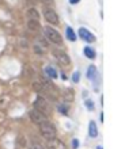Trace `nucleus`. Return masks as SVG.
<instances>
[{
	"mask_svg": "<svg viewBox=\"0 0 140 149\" xmlns=\"http://www.w3.org/2000/svg\"><path fill=\"white\" fill-rule=\"evenodd\" d=\"M67 38L70 41H76V34L71 27H67Z\"/></svg>",
	"mask_w": 140,
	"mask_h": 149,
	"instance_id": "15",
	"label": "nucleus"
},
{
	"mask_svg": "<svg viewBox=\"0 0 140 149\" xmlns=\"http://www.w3.org/2000/svg\"><path fill=\"white\" fill-rule=\"evenodd\" d=\"M79 76H80V73H79V72H75L74 76H72V80H74L75 83H78L79 81Z\"/></svg>",
	"mask_w": 140,
	"mask_h": 149,
	"instance_id": "18",
	"label": "nucleus"
},
{
	"mask_svg": "<svg viewBox=\"0 0 140 149\" xmlns=\"http://www.w3.org/2000/svg\"><path fill=\"white\" fill-rule=\"evenodd\" d=\"M39 132L42 134V137L46 140H52L56 137V127L48 121L39 123Z\"/></svg>",
	"mask_w": 140,
	"mask_h": 149,
	"instance_id": "2",
	"label": "nucleus"
},
{
	"mask_svg": "<svg viewBox=\"0 0 140 149\" xmlns=\"http://www.w3.org/2000/svg\"><path fill=\"white\" fill-rule=\"evenodd\" d=\"M53 54H55L56 60L58 61V64H61V65H70L71 64V60H70V56L67 54L63 50H58V49H55L53 50Z\"/></svg>",
	"mask_w": 140,
	"mask_h": 149,
	"instance_id": "4",
	"label": "nucleus"
},
{
	"mask_svg": "<svg viewBox=\"0 0 140 149\" xmlns=\"http://www.w3.org/2000/svg\"><path fill=\"white\" fill-rule=\"evenodd\" d=\"M44 31H45V37H46L52 43H55V45H63V38H61V36L58 34L57 30L52 29L51 26H46V27L44 29Z\"/></svg>",
	"mask_w": 140,
	"mask_h": 149,
	"instance_id": "3",
	"label": "nucleus"
},
{
	"mask_svg": "<svg viewBox=\"0 0 140 149\" xmlns=\"http://www.w3.org/2000/svg\"><path fill=\"white\" fill-rule=\"evenodd\" d=\"M58 111H60V113H63V114H67V113H68V107L64 106V104H60V106H58Z\"/></svg>",
	"mask_w": 140,
	"mask_h": 149,
	"instance_id": "17",
	"label": "nucleus"
},
{
	"mask_svg": "<svg viewBox=\"0 0 140 149\" xmlns=\"http://www.w3.org/2000/svg\"><path fill=\"white\" fill-rule=\"evenodd\" d=\"M48 149H67V145L61 140L55 137L52 140H48Z\"/></svg>",
	"mask_w": 140,
	"mask_h": 149,
	"instance_id": "7",
	"label": "nucleus"
},
{
	"mask_svg": "<svg viewBox=\"0 0 140 149\" xmlns=\"http://www.w3.org/2000/svg\"><path fill=\"white\" fill-rule=\"evenodd\" d=\"M79 36L82 37V39H86L87 42H95V37H94L87 29H83V27L79 29Z\"/></svg>",
	"mask_w": 140,
	"mask_h": 149,
	"instance_id": "8",
	"label": "nucleus"
},
{
	"mask_svg": "<svg viewBox=\"0 0 140 149\" xmlns=\"http://www.w3.org/2000/svg\"><path fill=\"white\" fill-rule=\"evenodd\" d=\"M30 118H31V121L34 122V123H37V125H39V123L48 121L46 115H44L42 113H39V111L35 110V109H33V110L30 111Z\"/></svg>",
	"mask_w": 140,
	"mask_h": 149,
	"instance_id": "6",
	"label": "nucleus"
},
{
	"mask_svg": "<svg viewBox=\"0 0 140 149\" xmlns=\"http://www.w3.org/2000/svg\"><path fill=\"white\" fill-rule=\"evenodd\" d=\"M79 1H80V0H70V3H71V4H78Z\"/></svg>",
	"mask_w": 140,
	"mask_h": 149,
	"instance_id": "20",
	"label": "nucleus"
},
{
	"mask_svg": "<svg viewBox=\"0 0 140 149\" xmlns=\"http://www.w3.org/2000/svg\"><path fill=\"white\" fill-rule=\"evenodd\" d=\"M89 133L91 137H97L98 136V129H97V123L94 121L90 122V125H89Z\"/></svg>",
	"mask_w": 140,
	"mask_h": 149,
	"instance_id": "10",
	"label": "nucleus"
},
{
	"mask_svg": "<svg viewBox=\"0 0 140 149\" xmlns=\"http://www.w3.org/2000/svg\"><path fill=\"white\" fill-rule=\"evenodd\" d=\"M45 72H46V74L49 76V77H52V79H56V77H57V72H56L55 68L46 67V68H45Z\"/></svg>",
	"mask_w": 140,
	"mask_h": 149,
	"instance_id": "14",
	"label": "nucleus"
},
{
	"mask_svg": "<svg viewBox=\"0 0 140 149\" xmlns=\"http://www.w3.org/2000/svg\"><path fill=\"white\" fill-rule=\"evenodd\" d=\"M29 149H44V148H42V145H41V144H38V142L33 141L30 145H29Z\"/></svg>",
	"mask_w": 140,
	"mask_h": 149,
	"instance_id": "16",
	"label": "nucleus"
},
{
	"mask_svg": "<svg viewBox=\"0 0 140 149\" xmlns=\"http://www.w3.org/2000/svg\"><path fill=\"white\" fill-rule=\"evenodd\" d=\"M87 106H89L90 109H93V104H91V102H90V100H89V102H87Z\"/></svg>",
	"mask_w": 140,
	"mask_h": 149,
	"instance_id": "22",
	"label": "nucleus"
},
{
	"mask_svg": "<svg viewBox=\"0 0 140 149\" xmlns=\"http://www.w3.org/2000/svg\"><path fill=\"white\" fill-rule=\"evenodd\" d=\"M72 142H74V149H76V148H78V145H79V141L76 140V138H75V140H74Z\"/></svg>",
	"mask_w": 140,
	"mask_h": 149,
	"instance_id": "19",
	"label": "nucleus"
},
{
	"mask_svg": "<svg viewBox=\"0 0 140 149\" xmlns=\"http://www.w3.org/2000/svg\"><path fill=\"white\" fill-rule=\"evenodd\" d=\"M84 54L87 56L89 58H91V60L97 57V56H95V50H94V49H91L90 46H86L84 47Z\"/></svg>",
	"mask_w": 140,
	"mask_h": 149,
	"instance_id": "13",
	"label": "nucleus"
},
{
	"mask_svg": "<svg viewBox=\"0 0 140 149\" xmlns=\"http://www.w3.org/2000/svg\"><path fill=\"white\" fill-rule=\"evenodd\" d=\"M95 76H97V68L94 67V65H91V67H89V71H87V77L90 80H94Z\"/></svg>",
	"mask_w": 140,
	"mask_h": 149,
	"instance_id": "12",
	"label": "nucleus"
},
{
	"mask_svg": "<svg viewBox=\"0 0 140 149\" xmlns=\"http://www.w3.org/2000/svg\"><path fill=\"white\" fill-rule=\"evenodd\" d=\"M39 1H42V3H52V0H39Z\"/></svg>",
	"mask_w": 140,
	"mask_h": 149,
	"instance_id": "21",
	"label": "nucleus"
},
{
	"mask_svg": "<svg viewBox=\"0 0 140 149\" xmlns=\"http://www.w3.org/2000/svg\"><path fill=\"white\" fill-rule=\"evenodd\" d=\"M27 18L29 19H37L39 20V14L37 12V10L35 8H30L27 11Z\"/></svg>",
	"mask_w": 140,
	"mask_h": 149,
	"instance_id": "11",
	"label": "nucleus"
},
{
	"mask_svg": "<svg viewBox=\"0 0 140 149\" xmlns=\"http://www.w3.org/2000/svg\"><path fill=\"white\" fill-rule=\"evenodd\" d=\"M34 109L38 110L39 113H42L44 115H46V117L52 114L51 103L48 102V99L44 98V96H37V99L34 100Z\"/></svg>",
	"mask_w": 140,
	"mask_h": 149,
	"instance_id": "1",
	"label": "nucleus"
},
{
	"mask_svg": "<svg viewBox=\"0 0 140 149\" xmlns=\"http://www.w3.org/2000/svg\"><path fill=\"white\" fill-rule=\"evenodd\" d=\"M27 27H29V30H30V31H33V33L39 31V29H41L39 20H37V19H29L27 20Z\"/></svg>",
	"mask_w": 140,
	"mask_h": 149,
	"instance_id": "9",
	"label": "nucleus"
},
{
	"mask_svg": "<svg viewBox=\"0 0 140 149\" xmlns=\"http://www.w3.org/2000/svg\"><path fill=\"white\" fill-rule=\"evenodd\" d=\"M44 16H45V19H46L48 23L58 24V16H57V14H56L55 10H52V8H45Z\"/></svg>",
	"mask_w": 140,
	"mask_h": 149,
	"instance_id": "5",
	"label": "nucleus"
}]
</instances>
